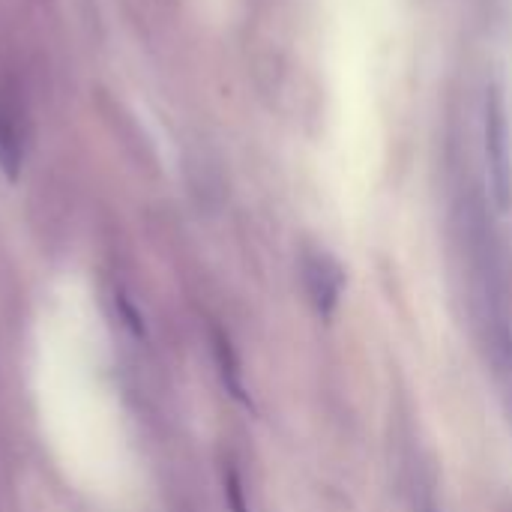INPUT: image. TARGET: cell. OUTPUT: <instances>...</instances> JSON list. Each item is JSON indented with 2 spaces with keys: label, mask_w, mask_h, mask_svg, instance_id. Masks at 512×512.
<instances>
[{
  "label": "cell",
  "mask_w": 512,
  "mask_h": 512,
  "mask_svg": "<svg viewBox=\"0 0 512 512\" xmlns=\"http://www.w3.org/2000/svg\"><path fill=\"white\" fill-rule=\"evenodd\" d=\"M486 159H489V183L498 210L512 207V153L507 102L498 84L486 90Z\"/></svg>",
  "instance_id": "cell-1"
},
{
  "label": "cell",
  "mask_w": 512,
  "mask_h": 512,
  "mask_svg": "<svg viewBox=\"0 0 512 512\" xmlns=\"http://www.w3.org/2000/svg\"><path fill=\"white\" fill-rule=\"evenodd\" d=\"M228 492H231V504H234V512H246L243 501H240V480H237L234 474L228 477Z\"/></svg>",
  "instance_id": "cell-4"
},
{
  "label": "cell",
  "mask_w": 512,
  "mask_h": 512,
  "mask_svg": "<svg viewBox=\"0 0 512 512\" xmlns=\"http://www.w3.org/2000/svg\"><path fill=\"white\" fill-rule=\"evenodd\" d=\"M0 171L6 174V180H15L21 171V141L3 108H0Z\"/></svg>",
  "instance_id": "cell-3"
},
{
  "label": "cell",
  "mask_w": 512,
  "mask_h": 512,
  "mask_svg": "<svg viewBox=\"0 0 512 512\" xmlns=\"http://www.w3.org/2000/svg\"><path fill=\"white\" fill-rule=\"evenodd\" d=\"M303 279H306V291H309L315 312L321 318H330L339 306V294L345 282L342 267L327 252H309L303 258Z\"/></svg>",
  "instance_id": "cell-2"
}]
</instances>
